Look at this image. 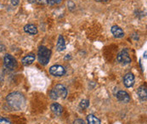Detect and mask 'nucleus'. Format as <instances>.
Segmentation results:
<instances>
[{"label":"nucleus","mask_w":147,"mask_h":124,"mask_svg":"<svg viewBox=\"0 0 147 124\" xmlns=\"http://www.w3.org/2000/svg\"><path fill=\"white\" fill-rule=\"evenodd\" d=\"M6 101L8 104L15 111L22 110L26 105V99L24 95L20 92H12L10 93L7 98Z\"/></svg>","instance_id":"obj_1"},{"label":"nucleus","mask_w":147,"mask_h":124,"mask_svg":"<svg viewBox=\"0 0 147 124\" xmlns=\"http://www.w3.org/2000/svg\"><path fill=\"white\" fill-rule=\"evenodd\" d=\"M51 50L46 48L45 46H40L38 51V61L42 65H46L50 60Z\"/></svg>","instance_id":"obj_2"},{"label":"nucleus","mask_w":147,"mask_h":124,"mask_svg":"<svg viewBox=\"0 0 147 124\" xmlns=\"http://www.w3.org/2000/svg\"><path fill=\"white\" fill-rule=\"evenodd\" d=\"M117 61L119 62V63H121V64H123V65H127V64H130L131 63V58L129 56L127 49H123L117 55Z\"/></svg>","instance_id":"obj_3"},{"label":"nucleus","mask_w":147,"mask_h":124,"mask_svg":"<svg viewBox=\"0 0 147 124\" xmlns=\"http://www.w3.org/2000/svg\"><path fill=\"white\" fill-rule=\"evenodd\" d=\"M4 65L9 70H15L17 67V61L11 55H5L3 58Z\"/></svg>","instance_id":"obj_4"},{"label":"nucleus","mask_w":147,"mask_h":124,"mask_svg":"<svg viewBox=\"0 0 147 124\" xmlns=\"http://www.w3.org/2000/svg\"><path fill=\"white\" fill-rule=\"evenodd\" d=\"M49 72L55 77H62L65 74V69L61 65H55L49 68Z\"/></svg>","instance_id":"obj_5"},{"label":"nucleus","mask_w":147,"mask_h":124,"mask_svg":"<svg viewBox=\"0 0 147 124\" xmlns=\"http://www.w3.org/2000/svg\"><path fill=\"white\" fill-rule=\"evenodd\" d=\"M117 98L119 101L123 102V103H128L130 101V96L129 94L127 93L126 91L123 90H120L118 91V93L117 94Z\"/></svg>","instance_id":"obj_6"},{"label":"nucleus","mask_w":147,"mask_h":124,"mask_svg":"<svg viewBox=\"0 0 147 124\" xmlns=\"http://www.w3.org/2000/svg\"><path fill=\"white\" fill-rule=\"evenodd\" d=\"M55 90L56 91L57 94L59 97L62 98V99H65L67 96V89L66 88L62 85V84H57L55 88Z\"/></svg>","instance_id":"obj_7"},{"label":"nucleus","mask_w":147,"mask_h":124,"mask_svg":"<svg viewBox=\"0 0 147 124\" xmlns=\"http://www.w3.org/2000/svg\"><path fill=\"white\" fill-rule=\"evenodd\" d=\"M111 33L113 34V36L117 38H121L124 37V32L123 30L119 27L118 26H113L111 29Z\"/></svg>","instance_id":"obj_8"},{"label":"nucleus","mask_w":147,"mask_h":124,"mask_svg":"<svg viewBox=\"0 0 147 124\" xmlns=\"http://www.w3.org/2000/svg\"><path fill=\"white\" fill-rule=\"evenodd\" d=\"M123 83L127 88H131L134 84V76L133 73H127L123 78Z\"/></svg>","instance_id":"obj_9"},{"label":"nucleus","mask_w":147,"mask_h":124,"mask_svg":"<svg viewBox=\"0 0 147 124\" xmlns=\"http://www.w3.org/2000/svg\"><path fill=\"white\" fill-rule=\"evenodd\" d=\"M50 109H51L52 112H53L55 115L58 116V117L61 116V115L62 114V112H63V108H62V106L58 103L52 104L51 106H50Z\"/></svg>","instance_id":"obj_10"},{"label":"nucleus","mask_w":147,"mask_h":124,"mask_svg":"<svg viewBox=\"0 0 147 124\" xmlns=\"http://www.w3.org/2000/svg\"><path fill=\"white\" fill-rule=\"evenodd\" d=\"M137 94L139 96V98L143 100L146 101L147 100V90L146 86H140L138 90H137Z\"/></svg>","instance_id":"obj_11"},{"label":"nucleus","mask_w":147,"mask_h":124,"mask_svg":"<svg viewBox=\"0 0 147 124\" xmlns=\"http://www.w3.org/2000/svg\"><path fill=\"white\" fill-rule=\"evenodd\" d=\"M24 31L25 32L30 34V35H36L38 33V28L36 26L32 24H28L24 26Z\"/></svg>","instance_id":"obj_12"},{"label":"nucleus","mask_w":147,"mask_h":124,"mask_svg":"<svg viewBox=\"0 0 147 124\" xmlns=\"http://www.w3.org/2000/svg\"><path fill=\"white\" fill-rule=\"evenodd\" d=\"M35 55L33 54H30V55H26L23 59H22V64L24 65H29L31 64H32L34 61H35Z\"/></svg>","instance_id":"obj_13"},{"label":"nucleus","mask_w":147,"mask_h":124,"mask_svg":"<svg viewBox=\"0 0 147 124\" xmlns=\"http://www.w3.org/2000/svg\"><path fill=\"white\" fill-rule=\"evenodd\" d=\"M56 49L58 51H63L64 49H65V42L64 38L60 35L59 38H58V42H57V45H56Z\"/></svg>","instance_id":"obj_14"},{"label":"nucleus","mask_w":147,"mask_h":124,"mask_svg":"<svg viewBox=\"0 0 147 124\" xmlns=\"http://www.w3.org/2000/svg\"><path fill=\"white\" fill-rule=\"evenodd\" d=\"M87 121L88 124H101L100 120L93 114H90L87 117Z\"/></svg>","instance_id":"obj_15"},{"label":"nucleus","mask_w":147,"mask_h":124,"mask_svg":"<svg viewBox=\"0 0 147 124\" xmlns=\"http://www.w3.org/2000/svg\"><path fill=\"white\" fill-rule=\"evenodd\" d=\"M49 96H50V98H51L52 100H56L59 98V96H58V94H57V93H56V91H55V89H52V90L50 91Z\"/></svg>","instance_id":"obj_16"},{"label":"nucleus","mask_w":147,"mask_h":124,"mask_svg":"<svg viewBox=\"0 0 147 124\" xmlns=\"http://www.w3.org/2000/svg\"><path fill=\"white\" fill-rule=\"evenodd\" d=\"M89 106V101L88 100H83L80 102V107L82 109H87Z\"/></svg>","instance_id":"obj_17"},{"label":"nucleus","mask_w":147,"mask_h":124,"mask_svg":"<svg viewBox=\"0 0 147 124\" xmlns=\"http://www.w3.org/2000/svg\"><path fill=\"white\" fill-rule=\"evenodd\" d=\"M0 124H12V123L8 118L0 117Z\"/></svg>","instance_id":"obj_18"},{"label":"nucleus","mask_w":147,"mask_h":124,"mask_svg":"<svg viewBox=\"0 0 147 124\" xmlns=\"http://www.w3.org/2000/svg\"><path fill=\"white\" fill-rule=\"evenodd\" d=\"M73 124H85V123H84V120H82V119H77V120L74 121Z\"/></svg>","instance_id":"obj_19"},{"label":"nucleus","mask_w":147,"mask_h":124,"mask_svg":"<svg viewBox=\"0 0 147 124\" xmlns=\"http://www.w3.org/2000/svg\"><path fill=\"white\" fill-rule=\"evenodd\" d=\"M68 7H69L71 9H72L73 8H75V4H74L71 1H68Z\"/></svg>","instance_id":"obj_20"},{"label":"nucleus","mask_w":147,"mask_h":124,"mask_svg":"<svg viewBox=\"0 0 147 124\" xmlns=\"http://www.w3.org/2000/svg\"><path fill=\"white\" fill-rule=\"evenodd\" d=\"M10 1H11L12 5H14V6L18 5V4H19V3H20V0H10Z\"/></svg>","instance_id":"obj_21"},{"label":"nucleus","mask_w":147,"mask_h":124,"mask_svg":"<svg viewBox=\"0 0 147 124\" xmlns=\"http://www.w3.org/2000/svg\"><path fill=\"white\" fill-rule=\"evenodd\" d=\"M37 3L39 4H46L48 3V0H37Z\"/></svg>","instance_id":"obj_22"},{"label":"nucleus","mask_w":147,"mask_h":124,"mask_svg":"<svg viewBox=\"0 0 147 124\" xmlns=\"http://www.w3.org/2000/svg\"><path fill=\"white\" fill-rule=\"evenodd\" d=\"M30 3H37V0H27Z\"/></svg>","instance_id":"obj_23"},{"label":"nucleus","mask_w":147,"mask_h":124,"mask_svg":"<svg viewBox=\"0 0 147 124\" xmlns=\"http://www.w3.org/2000/svg\"><path fill=\"white\" fill-rule=\"evenodd\" d=\"M61 1H62V0H54V2H55V3H60Z\"/></svg>","instance_id":"obj_24"},{"label":"nucleus","mask_w":147,"mask_h":124,"mask_svg":"<svg viewBox=\"0 0 147 124\" xmlns=\"http://www.w3.org/2000/svg\"><path fill=\"white\" fill-rule=\"evenodd\" d=\"M96 1H99V2H107L108 0H96Z\"/></svg>","instance_id":"obj_25"}]
</instances>
